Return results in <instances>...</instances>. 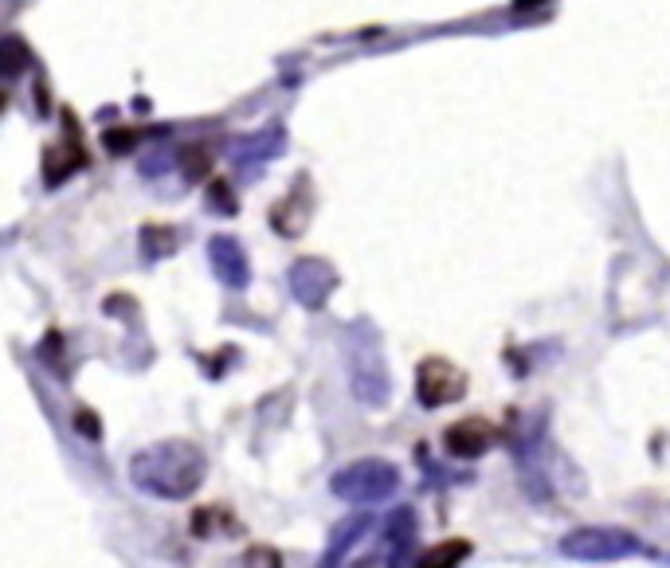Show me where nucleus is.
Here are the masks:
<instances>
[{"label":"nucleus","instance_id":"6","mask_svg":"<svg viewBox=\"0 0 670 568\" xmlns=\"http://www.w3.org/2000/svg\"><path fill=\"white\" fill-rule=\"evenodd\" d=\"M333 286H338V275H333V266L326 259H298L291 266V294L306 310H321Z\"/></svg>","mask_w":670,"mask_h":568},{"label":"nucleus","instance_id":"14","mask_svg":"<svg viewBox=\"0 0 670 568\" xmlns=\"http://www.w3.org/2000/svg\"><path fill=\"white\" fill-rule=\"evenodd\" d=\"M102 146L111 149V154H129V149L138 146V134L134 129H106L102 134Z\"/></svg>","mask_w":670,"mask_h":568},{"label":"nucleus","instance_id":"8","mask_svg":"<svg viewBox=\"0 0 670 568\" xmlns=\"http://www.w3.org/2000/svg\"><path fill=\"white\" fill-rule=\"evenodd\" d=\"M443 443H447V451L455 458H475L495 443V428L487 420H459L447 428V440Z\"/></svg>","mask_w":670,"mask_h":568},{"label":"nucleus","instance_id":"16","mask_svg":"<svg viewBox=\"0 0 670 568\" xmlns=\"http://www.w3.org/2000/svg\"><path fill=\"white\" fill-rule=\"evenodd\" d=\"M208 201H212V208H224V216H231V212H236V196L228 193V184H224V181L212 184Z\"/></svg>","mask_w":670,"mask_h":568},{"label":"nucleus","instance_id":"4","mask_svg":"<svg viewBox=\"0 0 670 568\" xmlns=\"http://www.w3.org/2000/svg\"><path fill=\"white\" fill-rule=\"evenodd\" d=\"M565 557L572 560H620L632 557L639 549V541L632 537L627 530H607V525H588V530H577L560 541Z\"/></svg>","mask_w":670,"mask_h":568},{"label":"nucleus","instance_id":"11","mask_svg":"<svg viewBox=\"0 0 670 568\" xmlns=\"http://www.w3.org/2000/svg\"><path fill=\"white\" fill-rule=\"evenodd\" d=\"M368 525H373V522H368L365 513H361V518H350V522H341V530L333 533L330 557H326V560H341V553H350V545H353V541H361V537H365V530H368Z\"/></svg>","mask_w":670,"mask_h":568},{"label":"nucleus","instance_id":"5","mask_svg":"<svg viewBox=\"0 0 670 568\" xmlns=\"http://www.w3.org/2000/svg\"><path fill=\"white\" fill-rule=\"evenodd\" d=\"M416 393L428 408H440V404H451L459 400L467 393V376L459 368L451 365V361H440V357H428L416 373Z\"/></svg>","mask_w":670,"mask_h":568},{"label":"nucleus","instance_id":"3","mask_svg":"<svg viewBox=\"0 0 670 568\" xmlns=\"http://www.w3.org/2000/svg\"><path fill=\"white\" fill-rule=\"evenodd\" d=\"M333 495L345 502H381V498L396 495L400 486V470L385 458H357L350 467H341L333 475Z\"/></svg>","mask_w":670,"mask_h":568},{"label":"nucleus","instance_id":"10","mask_svg":"<svg viewBox=\"0 0 670 568\" xmlns=\"http://www.w3.org/2000/svg\"><path fill=\"white\" fill-rule=\"evenodd\" d=\"M29 64H32V52H29V44H24V39H16V36L0 39V75H4V79L24 75V71H29Z\"/></svg>","mask_w":670,"mask_h":568},{"label":"nucleus","instance_id":"15","mask_svg":"<svg viewBox=\"0 0 670 568\" xmlns=\"http://www.w3.org/2000/svg\"><path fill=\"white\" fill-rule=\"evenodd\" d=\"M75 428H79V435H83V440H102L99 416L87 412V408H79V416H75Z\"/></svg>","mask_w":670,"mask_h":568},{"label":"nucleus","instance_id":"12","mask_svg":"<svg viewBox=\"0 0 670 568\" xmlns=\"http://www.w3.org/2000/svg\"><path fill=\"white\" fill-rule=\"evenodd\" d=\"M208 166H212V154H208V146H184L181 149V169H184V177H204L208 173Z\"/></svg>","mask_w":670,"mask_h":568},{"label":"nucleus","instance_id":"9","mask_svg":"<svg viewBox=\"0 0 670 568\" xmlns=\"http://www.w3.org/2000/svg\"><path fill=\"white\" fill-rule=\"evenodd\" d=\"M275 154H283V129L271 126L266 134H259V138L239 141L236 161L239 166H248V161H266V157H275Z\"/></svg>","mask_w":670,"mask_h":568},{"label":"nucleus","instance_id":"18","mask_svg":"<svg viewBox=\"0 0 670 568\" xmlns=\"http://www.w3.org/2000/svg\"><path fill=\"white\" fill-rule=\"evenodd\" d=\"M0 106H4V91H0Z\"/></svg>","mask_w":670,"mask_h":568},{"label":"nucleus","instance_id":"13","mask_svg":"<svg viewBox=\"0 0 670 568\" xmlns=\"http://www.w3.org/2000/svg\"><path fill=\"white\" fill-rule=\"evenodd\" d=\"M467 553H470L467 541H451V545H435V549L423 557V565H459Z\"/></svg>","mask_w":670,"mask_h":568},{"label":"nucleus","instance_id":"2","mask_svg":"<svg viewBox=\"0 0 670 568\" xmlns=\"http://www.w3.org/2000/svg\"><path fill=\"white\" fill-rule=\"evenodd\" d=\"M345 353H350V385H353V393H357V400L368 404V408L388 404L393 380H388L381 338L368 321H361V326H353L350 330V345H345Z\"/></svg>","mask_w":670,"mask_h":568},{"label":"nucleus","instance_id":"17","mask_svg":"<svg viewBox=\"0 0 670 568\" xmlns=\"http://www.w3.org/2000/svg\"><path fill=\"white\" fill-rule=\"evenodd\" d=\"M388 537H393L396 545H405V541L412 537V510H396L393 530H388Z\"/></svg>","mask_w":670,"mask_h":568},{"label":"nucleus","instance_id":"1","mask_svg":"<svg viewBox=\"0 0 670 568\" xmlns=\"http://www.w3.org/2000/svg\"><path fill=\"white\" fill-rule=\"evenodd\" d=\"M208 475V458L189 440H161L154 447L129 458V478L138 490L161 498V502H184L201 490Z\"/></svg>","mask_w":670,"mask_h":568},{"label":"nucleus","instance_id":"7","mask_svg":"<svg viewBox=\"0 0 670 568\" xmlns=\"http://www.w3.org/2000/svg\"><path fill=\"white\" fill-rule=\"evenodd\" d=\"M208 263H212V271H216V279H220L224 286H231V291H243V286L251 283V266H248L243 248H239V239L212 236L208 239Z\"/></svg>","mask_w":670,"mask_h":568}]
</instances>
